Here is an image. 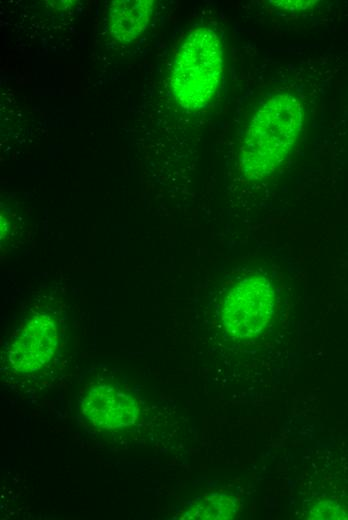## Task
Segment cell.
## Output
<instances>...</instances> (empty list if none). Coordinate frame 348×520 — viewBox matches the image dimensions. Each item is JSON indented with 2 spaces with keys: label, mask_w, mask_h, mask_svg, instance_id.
<instances>
[{
  "label": "cell",
  "mask_w": 348,
  "mask_h": 520,
  "mask_svg": "<svg viewBox=\"0 0 348 520\" xmlns=\"http://www.w3.org/2000/svg\"><path fill=\"white\" fill-rule=\"evenodd\" d=\"M274 308V291L262 276H250L227 294L222 320L225 329L237 338H251L267 326Z\"/></svg>",
  "instance_id": "cell-3"
},
{
  "label": "cell",
  "mask_w": 348,
  "mask_h": 520,
  "mask_svg": "<svg viewBox=\"0 0 348 520\" xmlns=\"http://www.w3.org/2000/svg\"><path fill=\"white\" fill-rule=\"evenodd\" d=\"M270 3L281 9L295 11L306 9L314 5L316 1H270Z\"/></svg>",
  "instance_id": "cell-7"
},
{
  "label": "cell",
  "mask_w": 348,
  "mask_h": 520,
  "mask_svg": "<svg viewBox=\"0 0 348 520\" xmlns=\"http://www.w3.org/2000/svg\"><path fill=\"white\" fill-rule=\"evenodd\" d=\"M301 102L279 93L266 100L247 126L240 148L239 166L245 178L262 180L284 163L303 128Z\"/></svg>",
  "instance_id": "cell-1"
},
{
  "label": "cell",
  "mask_w": 348,
  "mask_h": 520,
  "mask_svg": "<svg viewBox=\"0 0 348 520\" xmlns=\"http://www.w3.org/2000/svg\"><path fill=\"white\" fill-rule=\"evenodd\" d=\"M153 0H116L110 5L109 28L112 36L129 42L146 29L152 15Z\"/></svg>",
  "instance_id": "cell-6"
},
{
  "label": "cell",
  "mask_w": 348,
  "mask_h": 520,
  "mask_svg": "<svg viewBox=\"0 0 348 520\" xmlns=\"http://www.w3.org/2000/svg\"><path fill=\"white\" fill-rule=\"evenodd\" d=\"M57 346L55 321L46 313L36 314L13 337L8 348V362L17 373H32L50 362Z\"/></svg>",
  "instance_id": "cell-4"
},
{
  "label": "cell",
  "mask_w": 348,
  "mask_h": 520,
  "mask_svg": "<svg viewBox=\"0 0 348 520\" xmlns=\"http://www.w3.org/2000/svg\"><path fill=\"white\" fill-rule=\"evenodd\" d=\"M223 74V49L215 31L196 28L182 42L173 63L170 85L178 104L187 110L205 107Z\"/></svg>",
  "instance_id": "cell-2"
},
{
  "label": "cell",
  "mask_w": 348,
  "mask_h": 520,
  "mask_svg": "<svg viewBox=\"0 0 348 520\" xmlns=\"http://www.w3.org/2000/svg\"><path fill=\"white\" fill-rule=\"evenodd\" d=\"M83 415L103 429L122 428L134 423L137 405L130 395L109 386L90 389L81 403Z\"/></svg>",
  "instance_id": "cell-5"
}]
</instances>
